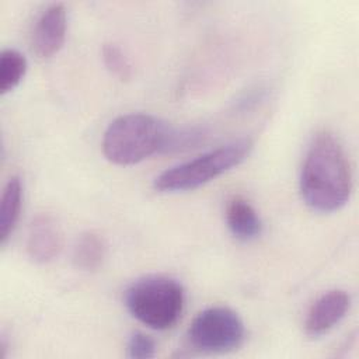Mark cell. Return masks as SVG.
<instances>
[{"label":"cell","instance_id":"1","mask_svg":"<svg viewBox=\"0 0 359 359\" xmlns=\"http://www.w3.org/2000/svg\"><path fill=\"white\" fill-rule=\"evenodd\" d=\"M352 188V170L342 144L332 133L318 132L307 147L300 171L304 203L314 212L332 213L348 203Z\"/></svg>","mask_w":359,"mask_h":359},{"label":"cell","instance_id":"2","mask_svg":"<svg viewBox=\"0 0 359 359\" xmlns=\"http://www.w3.org/2000/svg\"><path fill=\"white\" fill-rule=\"evenodd\" d=\"M171 129L149 114H125L104 132V156L118 165H133L168 149Z\"/></svg>","mask_w":359,"mask_h":359},{"label":"cell","instance_id":"3","mask_svg":"<svg viewBox=\"0 0 359 359\" xmlns=\"http://www.w3.org/2000/svg\"><path fill=\"white\" fill-rule=\"evenodd\" d=\"M184 302L181 283L163 275L137 279L125 292V304L129 313L153 330L174 327L182 314Z\"/></svg>","mask_w":359,"mask_h":359},{"label":"cell","instance_id":"4","mask_svg":"<svg viewBox=\"0 0 359 359\" xmlns=\"http://www.w3.org/2000/svg\"><path fill=\"white\" fill-rule=\"evenodd\" d=\"M250 139H237L189 161L160 172L153 187L158 192H185L196 189L243 163L251 151Z\"/></svg>","mask_w":359,"mask_h":359},{"label":"cell","instance_id":"5","mask_svg":"<svg viewBox=\"0 0 359 359\" xmlns=\"http://www.w3.org/2000/svg\"><path fill=\"white\" fill-rule=\"evenodd\" d=\"M187 338L189 345L208 353H224L237 349L245 338L241 317L230 307L213 306L192 320Z\"/></svg>","mask_w":359,"mask_h":359},{"label":"cell","instance_id":"6","mask_svg":"<svg viewBox=\"0 0 359 359\" xmlns=\"http://www.w3.org/2000/svg\"><path fill=\"white\" fill-rule=\"evenodd\" d=\"M67 29V11L62 3L48 6L36 18L31 48L39 59H49L56 55L65 43Z\"/></svg>","mask_w":359,"mask_h":359},{"label":"cell","instance_id":"7","mask_svg":"<svg viewBox=\"0 0 359 359\" xmlns=\"http://www.w3.org/2000/svg\"><path fill=\"white\" fill-rule=\"evenodd\" d=\"M351 307V297L345 290L332 289L323 293L310 306L306 320L304 331L309 337L317 338L330 332L346 316Z\"/></svg>","mask_w":359,"mask_h":359},{"label":"cell","instance_id":"8","mask_svg":"<svg viewBox=\"0 0 359 359\" xmlns=\"http://www.w3.org/2000/svg\"><path fill=\"white\" fill-rule=\"evenodd\" d=\"M63 234L56 219L48 213L35 216L27 234V254L36 264L53 261L62 251Z\"/></svg>","mask_w":359,"mask_h":359},{"label":"cell","instance_id":"9","mask_svg":"<svg viewBox=\"0 0 359 359\" xmlns=\"http://www.w3.org/2000/svg\"><path fill=\"white\" fill-rule=\"evenodd\" d=\"M226 223L240 241H251L262 233V222L254 206L241 196H233L226 205Z\"/></svg>","mask_w":359,"mask_h":359},{"label":"cell","instance_id":"10","mask_svg":"<svg viewBox=\"0 0 359 359\" xmlns=\"http://www.w3.org/2000/svg\"><path fill=\"white\" fill-rule=\"evenodd\" d=\"M22 206V185L18 177H11L1 194L0 199V243L4 245L13 234Z\"/></svg>","mask_w":359,"mask_h":359},{"label":"cell","instance_id":"11","mask_svg":"<svg viewBox=\"0 0 359 359\" xmlns=\"http://www.w3.org/2000/svg\"><path fill=\"white\" fill-rule=\"evenodd\" d=\"M105 257L107 244L98 233L84 231L77 237L72 254V259L76 268L86 272L97 271L101 268Z\"/></svg>","mask_w":359,"mask_h":359},{"label":"cell","instance_id":"12","mask_svg":"<svg viewBox=\"0 0 359 359\" xmlns=\"http://www.w3.org/2000/svg\"><path fill=\"white\" fill-rule=\"evenodd\" d=\"M27 59L17 49H4L0 55V94L13 91L24 79Z\"/></svg>","mask_w":359,"mask_h":359},{"label":"cell","instance_id":"13","mask_svg":"<svg viewBox=\"0 0 359 359\" xmlns=\"http://www.w3.org/2000/svg\"><path fill=\"white\" fill-rule=\"evenodd\" d=\"M102 60L107 69L121 80H128L132 76V65L125 56L123 50L115 43H105L102 46Z\"/></svg>","mask_w":359,"mask_h":359},{"label":"cell","instance_id":"14","mask_svg":"<svg viewBox=\"0 0 359 359\" xmlns=\"http://www.w3.org/2000/svg\"><path fill=\"white\" fill-rule=\"evenodd\" d=\"M128 356L132 359H149L156 355V342L144 332H133L126 345Z\"/></svg>","mask_w":359,"mask_h":359}]
</instances>
